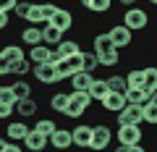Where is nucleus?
Returning a JSON list of instances; mask_svg holds the SVG:
<instances>
[{
    "label": "nucleus",
    "instance_id": "nucleus-7",
    "mask_svg": "<svg viewBox=\"0 0 157 152\" xmlns=\"http://www.w3.org/2000/svg\"><path fill=\"white\" fill-rule=\"evenodd\" d=\"M102 107H105L107 113H123L126 107H128V100H126V95H118V92H110V95L105 97V102H102Z\"/></svg>",
    "mask_w": 157,
    "mask_h": 152
},
{
    "label": "nucleus",
    "instance_id": "nucleus-12",
    "mask_svg": "<svg viewBox=\"0 0 157 152\" xmlns=\"http://www.w3.org/2000/svg\"><path fill=\"white\" fill-rule=\"evenodd\" d=\"M50 144L55 147V150H68V147H73V131H68V129H58L55 136L50 139Z\"/></svg>",
    "mask_w": 157,
    "mask_h": 152
},
{
    "label": "nucleus",
    "instance_id": "nucleus-23",
    "mask_svg": "<svg viewBox=\"0 0 157 152\" xmlns=\"http://www.w3.org/2000/svg\"><path fill=\"white\" fill-rule=\"evenodd\" d=\"M42 32H45V45L47 47H50V45H60V42H63V32H60V29H55V26H52V24H47V26H42Z\"/></svg>",
    "mask_w": 157,
    "mask_h": 152
},
{
    "label": "nucleus",
    "instance_id": "nucleus-35",
    "mask_svg": "<svg viewBox=\"0 0 157 152\" xmlns=\"http://www.w3.org/2000/svg\"><path fill=\"white\" fill-rule=\"evenodd\" d=\"M97 66H100V60H97L94 53H84V71H86V73H92Z\"/></svg>",
    "mask_w": 157,
    "mask_h": 152
},
{
    "label": "nucleus",
    "instance_id": "nucleus-34",
    "mask_svg": "<svg viewBox=\"0 0 157 152\" xmlns=\"http://www.w3.org/2000/svg\"><path fill=\"white\" fill-rule=\"evenodd\" d=\"M58 11H60V8H58V6H52V3H45V6H42V16H45V26H47V24L52 21V18H55V13H58Z\"/></svg>",
    "mask_w": 157,
    "mask_h": 152
},
{
    "label": "nucleus",
    "instance_id": "nucleus-32",
    "mask_svg": "<svg viewBox=\"0 0 157 152\" xmlns=\"http://www.w3.org/2000/svg\"><path fill=\"white\" fill-rule=\"evenodd\" d=\"M71 100L76 102L78 107H84V110L92 105V95H89V92H71Z\"/></svg>",
    "mask_w": 157,
    "mask_h": 152
},
{
    "label": "nucleus",
    "instance_id": "nucleus-38",
    "mask_svg": "<svg viewBox=\"0 0 157 152\" xmlns=\"http://www.w3.org/2000/svg\"><path fill=\"white\" fill-rule=\"evenodd\" d=\"M0 152H21V147H18L16 142H8V139H3V142H0Z\"/></svg>",
    "mask_w": 157,
    "mask_h": 152
},
{
    "label": "nucleus",
    "instance_id": "nucleus-10",
    "mask_svg": "<svg viewBox=\"0 0 157 152\" xmlns=\"http://www.w3.org/2000/svg\"><path fill=\"white\" fill-rule=\"evenodd\" d=\"M21 42H26L29 47H37V45H45V32L42 26H29L21 32Z\"/></svg>",
    "mask_w": 157,
    "mask_h": 152
},
{
    "label": "nucleus",
    "instance_id": "nucleus-44",
    "mask_svg": "<svg viewBox=\"0 0 157 152\" xmlns=\"http://www.w3.org/2000/svg\"><path fill=\"white\" fill-rule=\"evenodd\" d=\"M152 105H157V92H155V95H152Z\"/></svg>",
    "mask_w": 157,
    "mask_h": 152
},
{
    "label": "nucleus",
    "instance_id": "nucleus-16",
    "mask_svg": "<svg viewBox=\"0 0 157 152\" xmlns=\"http://www.w3.org/2000/svg\"><path fill=\"white\" fill-rule=\"evenodd\" d=\"M126 84H128V89H144V87H147V73H144V68H134V71H128Z\"/></svg>",
    "mask_w": 157,
    "mask_h": 152
},
{
    "label": "nucleus",
    "instance_id": "nucleus-21",
    "mask_svg": "<svg viewBox=\"0 0 157 152\" xmlns=\"http://www.w3.org/2000/svg\"><path fill=\"white\" fill-rule=\"evenodd\" d=\"M89 95H92V100H97V102H105V97L110 95V87H107V79H94V84H92Z\"/></svg>",
    "mask_w": 157,
    "mask_h": 152
},
{
    "label": "nucleus",
    "instance_id": "nucleus-3",
    "mask_svg": "<svg viewBox=\"0 0 157 152\" xmlns=\"http://www.w3.org/2000/svg\"><path fill=\"white\" fill-rule=\"evenodd\" d=\"M110 40L113 45H115V50H121V47H128L131 40H134V32H131L128 26H123V24H115V26H110Z\"/></svg>",
    "mask_w": 157,
    "mask_h": 152
},
{
    "label": "nucleus",
    "instance_id": "nucleus-27",
    "mask_svg": "<svg viewBox=\"0 0 157 152\" xmlns=\"http://www.w3.org/2000/svg\"><path fill=\"white\" fill-rule=\"evenodd\" d=\"M144 73H147V87L144 89L149 92V95H155L157 92V66H147Z\"/></svg>",
    "mask_w": 157,
    "mask_h": 152
},
{
    "label": "nucleus",
    "instance_id": "nucleus-20",
    "mask_svg": "<svg viewBox=\"0 0 157 152\" xmlns=\"http://www.w3.org/2000/svg\"><path fill=\"white\" fill-rule=\"evenodd\" d=\"M68 105H71V95H66V92H55V95L50 97V107L55 113H63V115H66Z\"/></svg>",
    "mask_w": 157,
    "mask_h": 152
},
{
    "label": "nucleus",
    "instance_id": "nucleus-6",
    "mask_svg": "<svg viewBox=\"0 0 157 152\" xmlns=\"http://www.w3.org/2000/svg\"><path fill=\"white\" fill-rule=\"evenodd\" d=\"M113 139L110 126H94V136H92V150L97 152H107V144Z\"/></svg>",
    "mask_w": 157,
    "mask_h": 152
},
{
    "label": "nucleus",
    "instance_id": "nucleus-36",
    "mask_svg": "<svg viewBox=\"0 0 157 152\" xmlns=\"http://www.w3.org/2000/svg\"><path fill=\"white\" fill-rule=\"evenodd\" d=\"M144 121H147V123H152V126H157V105H152V102H149V105L144 107Z\"/></svg>",
    "mask_w": 157,
    "mask_h": 152
},
{
    "label": "nucleus",
    "instance_id": "nucleus-39",
    "mask_svg": "<svg viewBox=\"0 0 157 152\" xmlns=\"http://www.w3.org/2000/svg\"><path fill=\"white\" fill-rule=\"evenodd\" d=\"M29 11H32V3H18V8H16L18 18H26V16H29Z\"/></svg>",
    "mask_w": 157,
    "mask_h": 152
},
{
    "label": "nucleus",
    "instance_id": "nucleus-22",
    "mask_svg": "<svg viewBox=\"0 0 157 152\" xmlns=\"http://www.w3.org/2000/svg\"><path fill=\"white\" fill-rule=\"evenodd\" d=\"M55 50L63 55V60H68V58H73V55H78V53H81V50H78V42H76V40H63L60 45L55 47Z\"/></svg>",
    "mask_w": 157,
    "mask_h": 152
},
{
    "label": "nucleus",
    "instance_id": "nucleus-26",
    "mask_svg": "<svg viewBox=\"0 0 157 152\" xmlns=\"http://www.w3.org/2000/svg\"><path fill=\"white\" fill-rule=\"evenodd\" d=\"M16 113L21 115V118H32L34 113H37V102H34V100H21L16 105Z\"/></svg>",
    "mask_w": 157,
    "mask_h": 152
},
{
    "label": "nucleus",
    "instance_id": "nucleus-18",
    "mask_svg": "<svg viewBox=\"0 0 157 152\" xmlns=\"http://www.w3.org/2000/svg\"><path fill=\"white\" fill-rule=\"evenodd\" d=\"M16 60H24V53L18 45H6L0 50V63H16Z\"/></svg>",
    "mask_w": 157,
    "mask_h": 152
},
{
    "label": "nucleus",
    "instance_id": "nucleus-11",
    "mask_svg": "<svg viewBox=\"0 0 157 152\" xmlns=\"http://www.w3.org/2000/svg\"><path fill=\"white\" fill-rule=\"evenodd\" d=\"M34 71L32 66H29V60L24 58V60H16V63H0V73L3 76H8V73H18V76H24V73Z\"/></svg>",
    "mask_w": 157,
    "mask_h": 152
},
{
    "label": "nucleus",
    "instance_id": "nucleus-42",
    "mask_svg": "<svg viewBox=\"0 0 157 152\" xmlns=\"http://www.w3.org/2000/svg\"><path fill=\"white\" fill-rule=\"evenodd\" d=\"M115 152H147V150H144L141 144H136V147H126V144H121Z\"/></svg>",
    "mask_w": 157,
    "mask_h": 152
},
{
    "label": "nucleus",
    "instance_id": "nucleus-19",
    "mask_svg": "<svg viewBox=\"0 0 157 152\" xmlns=\"http://www.w3.org/2000/svg\"><path fill=\"white\" fill-rule=\"evenodd\" d=\"M34 131L37 134H42V136H47V139H52L55 136V131H58V123L52 118H39L37 123H34Z\"/></svg>",
    "mask_w": 157,
    "mask_h": 152
},
{
    "label": "nucleus",
    "instance_id": "nucleus-8",
    "mask_svg": "<svg viewBox=\"0 0 157 152\" xmlns=\"http://www.w3.org/2000/svg\"><path fill=\"white\" fill-rule=\"evenodd\" d=\"M29 134H32V129H29L26 123H21V121H13V123H8V129H6L8 142H26Z\"/></svg>",
    "mask_w": 157,
    "mask_h": 152
},
{
    "label": "nucleus",
    "instance_id": "nucleus-37",
    "mask_svg": "<svg viewBox=\"0 0 157 152\" xmlns=\"http://www.w3.org/2000/svg\"><path fill=\"white\" fill-rule=\"evenodd\" d=\"M81 113H84V107H78L76 102L71 100V105H68V110H66V118H78Z\"/></svg>",
    "mask_w": 157,
    "mask_h": 152
},
{
    "label": "nucleus",
    "instance_id": "nucleus-30",
    "mask_svg": "<svg viewBox=\"0 0 157 152\" xmlns=\"http://www.w3.org/2000/svg\"><path fill=\"white\" fill-rule=\"evenodd\" d=\"M13 92H16L18 102H21V100H32V87H29L26 81H21V79H18L16 84H13Z\"/></svg>",
    "mask_w": 157,
    "mask_h": 152
},
{
    "label": "nucleus",
    "instance_id": "nucleus-29",
    "mask_svg": "<svg viewBox=\"0 0 157 152\" xmlns=\"http://www.w3.org/2000/svg\"><path fill=\"white\" fill-rule=\"evenodd\" d=\"M107 87H110V92H118V95H126V89H128L123 76H110L107 79Z\"/></svg>",
    "mask_w": 157,
    "mask_h": 152
},
{
    "label": "nucleus",
    "instance_id": "nucleus-15",
    "mask_svg": "<svg viewBox=\"0 0 157 152\" xmlns=\"http://www.w3.org/2000/svg\"><path fill=\"white\" fill-rule=\"evenodd\" d=\"M47 142H50V139H47V136L37 134V131L32 129V134L26 136V142H24V147H26L29 152H42V150H45V147H47Z\"/></svg>",
    "mask_w": 157,
    "mask_h": 152
},
{
    "label": "nucleus",
    "instance_id": "nucleus-14",
    "mask_svg": "<svg viewBox=\"0 0 157 152\" xmlns=\"http://www.w3.org/2000/svg\"><path fill=\"white\" fill-rule=\"evenodd\" d=\"M29 58H32L34 66L50 63V58H52V47H47V45H37V47H32V50H29Z\"/></svg>",
    "mask_w": 157,
    "mask_h": 152
},
{
    "label": "nucleus",
    "instance_id": "nucleus-4",
    "mask_svg": "<svg viewBox=\"0 0 157 152\" xmlns=\"http://www.w3.org/2000/svg\"><path fill=\"white\" fill-rule=\"evenodd\" d=\"M141 139H144V134H141L139 126H118V142L126 147H136L141 144Z\"/></svg>",
    "mask_w": 157,
    "mask_h": 152
},
{
    "label": "nucleus",
    "instance_id": "nucleus-2",
    "mask_svg": "<svg viewBox=\"0 0 157 152\" xmlns=\"http://www.w3.org/2000/svg\"><path fill=\"white\" fill-rule=\"evenodd\" d=\"M147 24H149V16H147L144 8H128L123 13V26H128L131 32L134 29H147Z\"/></svg>",
    "mask_w": 157,
    "mask_h": 152
},
{
    "label": "nucleus",
    "instance_id": "nucleus-41",
    "mask_svg": "<svg viewBox=\"0 0 157 152\" xmlns=\"http://www.w3.org/2000/svg\"><path fill=\"white\" fill-rule=\"evenodd\" d=\"M16 8H18L16 0H8V3H3V6H0V13H11V11H16Z\"/></svg>",
    "mask_w": 157,
    "mask_h": 152
},
{
    "label": "nucleus",
    "instance_id": "nucleus-5",
    "mask_svg": "<svg viewBox=\"0 0 157 152\" xmlns=\"http://www.w3.org/2000/svg\"><path fill=\"white\" fill-rule=\"evenodd\" d=\"M34 76H37L39 84H55V81H60V73H58V66H52V63H42V66H34Z\"/></svg>",
    "mask_w": 157,
    "mask_h": 152
},
{
    "label": "nucleus",
    "instance_id": "nucleus-13",
    "mask_svg": "<svg viewBox=\"0 0 157 152\" xmlns=\"http://www.w3.org/2000/svg\"><path fill=\"white\" fill-rule=\"evenodd\" d=\"M92 84H94V76H92V73H86V71H78L76 76L71 79L73 92H89V89H92Z\"/></svg>",
    "mask_w": 157,
    "mask_h": 152
},
{
    "label": "nucleus",
    "instance_id": "nucleus-31",
    "mask_svg": "<svg viewBox=\"0 0 157 152\" xmlns=\"http://www.w3.org/2000/svg\"><path fill=\"white\" fill-rule=\"evenodd\" d=\"M97 60H100V66H118V63H121V53L118 50L102 53V55H97Z\"/></svg>",
    "mask_w": 157,
    "mask_h": 152
},
{
    "label": "nucleus",
    "instance_id": "nucleus-9",
    "mask_svg": "<svg viewBox=\"0 0 157 152\" xmlns=\"http://www.w3.org/2000/svg\"><path fill=\"white\" fill-rule=\"evenodd\" d=\"M92 136H94V126H76V129H73V144L76 147H81V150H84V147H92Z\"/></svg>",
    "mask_w": 157,
    "mask_h": 152
},
{
    "label": "nucleus",
    "instance_id": "nucleus-28",
    "mask_svg": "<svg viewBox=\"0 0 157 152\" xmlns=\"http://www.w3.org/2000/svg\"><path fill=\"white\" fill-rule=\"evenodd\" d=\"M84 8L94 11V13H107L110 11V0H84Z\"/></svg>",
    "mask_w": 157,
    "mask_h": 152
},
{
    "label": "nucleus",
    "instance_id": "nucleus-17",
    "mask_svg": "<svg viewBox=\"0 0 157 152\" xmlns=\"http://www.w3.org/2000/svg\"><path fill=\"white\" fill-rule=\"evenodd\" d=\"M52 26L55 29H60V32H68V29L73 26V16H71V11H66V8H60V11L55 13V18H52Z\"/></svg>",
    "mask_w": 157,
    "mask_h": 152
},
{
    "label": "nucleus",
    "instance_id": "nucleus-25",
    "mask_svg": "<svg viewBox=\"0 0 157 152\" xmlns=\"http://www.w3.org/2000/svg\"><path fill=\"white\" fill-rule=\"evenodd\" d=\"M0 105H18V97L16 92H13V84H3L0 87Z\"/></svg>",
    "mask_w": 157,
    "mask_h": 152
},
{
    "label": "nucleus",
    "instance_id": "nucleus-40",
    "mask_svg": "<svg viewBox=\"0 0 157 152\" xmlns=\"http://www.w3.org/2000/svg\"><path fill=\"white\" fill-rule=\"evenodd\" d=\"M13 113H16V107H13V105H0V118H11Z\"/></svg>",
    "mask_w": 157,
    "mask_h": 152
},
{
    "label": "nucleus",
    "instance_id": "nucleus-33",
    "mask_svg": "<svg viewBox=\"0 0 157 152\" xmlns=\"http://www.w3.org/2000/svg\"><path fill=\"white\" fill-rule=\"evenodd\" d=\"M58 73H60V79H73V76H76V71L71 68V63H68V60L58 63Z\"/></svg>",
    "mask_w": 157,
    "mask_h": 152
},
{
    "label": "nucleus",
    "instance_id": "nucleus-1",
    "mask_svg": "<svg viewBox=\"0 0 157 152\" xmlns=\"http://www.w3.org/2000/svg\"><path fill=\"white\" fill-rule=\"evenodd\" d=\"M144 123V105H128L118 113V126H141Z\"/></svg>",
    "mask_w": 157,
    "mask_h": 152
},
{
    "label": "nucleus",
    "instance_id": "nucleus-43",
    "mask_svg": "<svg viewBox=\"0 0 157 152\" xmlns=\"http://www.w3.org/2000/svg\"><path fill=\"white\" fill-rule=\"evenodd\" d=\"M8 26V13H0V29Z\"/></svg>",
    "mask_w": 157,
    "mask_h": 152
},
{
    "label": "nucleus",
    "instance_id": "nucleus-24",
    "mask_svg": "<svg viewBox=\"0 0 157 152\" xmlns=\"http://www.w3.org/2000/svg\"><path fill=\"white\" fill-rule=\"evenodd\" d=\"M110 50H115L110 34H97L94 37V55H102V53H110Z\"/></svg>",
    "mask_w": 157,
    "mask_h": 152
}]
</instances>
